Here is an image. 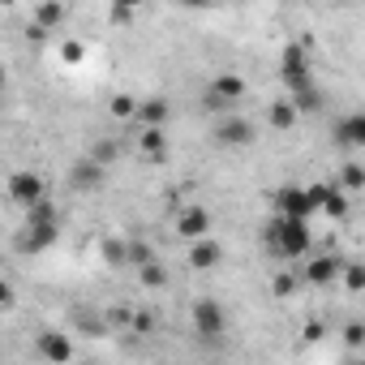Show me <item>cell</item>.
<instances>
[{
    "label": "cell",
    "instance_id": "603a6c76",
    "mask_svg": "<svg viewBox=\"0 0 365 365\" xmlns=\"http://www.w3.org/2000/svg\"><path fill=\"white\" fill-rule=\"evenodd\" d=\"M138 284H146V288H163L168 284V267L155 258V262H146V267H138Z\"/></svg>",
    "mask_w": 365,
    "mask_h": 365
},
{
    "label": "cell",
    "instance_id": "e0dca14e",
    "mask_svg": "<svg viewBox=\"0 0 365 365\" xmlns=\"http://www.w3.org/2000/svg\"><path fill=\"white\" fill-rule=\"evenodd\" d=\"M297 112H301V108H297L292 99H275V103L267 108V120H271L275 129H292V125H297Z\"/></svg>",
    "mask_w": 365,
    "mask_h": 365
},
{
    "label": "cell",
    "instance_id": "ba28073f",
    "mask_svg": "<svg viewBox=\"0 0 365 365\" xmlns=\"http://www.w3.org/2000/svg\"><path fill=\"white\" fill-rule=\"evenodd\" d=\"M176 232L185 237V241L207 237V232H211V211H207V207H185V211L176 215Z\"/></svg>",
    "mask_w": 365,
    "mask_h": 365
},
{
    "label": "cell",
    "instance_id": "4316f807",
    "mask_svg": "<svg viewBox=\"0 0 365 365\" xmlns=\"http://www.w3.org/2000/svg\"><path fill=\"white\" fill-rule=\"evenodd\" d=\"M61 61H65V65H82V61H86V48L73 39V43H65V48H61Z\"/></svg>",
    "mask_w": 365,
    "mask_h": 365
},
{
    "label": "cell",
    "instance_id": "30bf717a",
    "mask_svg": "<svg viewBox=\"0 0 365 365\" xmlns=\"http://www.w3.org/2000/svg\"><path fill=\"white\" fill-rule=\"evenodd\" d=\"M220 262H224V245H220V241L198 237V241L190 245V267H194V271H211V267H220Z\"/></svg>",
    "mask_w": 365,
    "mask_h": 365
},
{
    "label": "cell",
    "instance_id": "44dd1931",
    "mask_svg": "<svg viewBox=\"0 0 365 365\" xmlns=\"http://www.w3.org/2000/svg\"><path fill=\"white\" fill-rule=\"evenodd\" d=\"M138 9H142V0H112V26H129L133 18H138Z\"/></svg>",
    "mask_w": 365,
    "mask_h": 365
},
{
    "label": "cell",
    "instance_id": "d6986e66",
    "mask_svg": "<svg viewBox=\"0 0 365 365\" xmlns=\"http://www.w3.org/2000/svg\"><path fill=\"white\" fill-rule=\"evenodd\" d=\"M61 22H65V5H61V0H43V5L35 9V26L39 31H52Z\"/></svg>",
    "mask_w": 365,
    "mask_h": 365
},
{
    "label": "cell",
    "instance_id": "ac0fdd59",
    "mask_svg": "<svg viewBox=\"0 0 365 365\" xmlns=\"http://www.w3.org/2000/svg\"><path fill=\"white\" fill-rule=\"evenodd\" d=\"M99 258H103L108 267H129V241H116V237L99 241Z\"/></svg>",
    "mask_w": 365,
    "mask_h": 365
},
{
    "label": "cell",
    "instance_id": "ffe728a7",
    "mask_svg": "<svg viewBox=\"0 0 365 365\" xmlns=\"http://www.w3.org/2000/svg\"><path fill=\"white\" fill-rule=\"evenodd\" d=\"M339 190H348V194L365 190V168L356 159H344V168H339Z\"/></svg>",
    "mask_w": 365,
    "mask_h": 365
},
{
    "label": "cell",
    "instance_id": "3957f363",
    "mask_svg": "<svg viewBox=\"0 0 365 365\" xmlns=\"http://www.w3.org/2000/svg\"><path fill=\"white\" fill-rule=\"evenodd\" d=\"M271 207L284 211V215H297V220H314V215H318L314 194L301 190V185H284V190H275V194H271Z\"/></svg>",
    "mask_w": 365,
    "mask_h": 365
},
{
    "label": "cell",
    "instance_id": "7402d4cb",
    "mask_svg": "<svg viewBox=\"0 0 365 365\" xmlns=\"http://www.w3.org/2000/svg\"><path fill=\"white\" fill-rule=\"evenodd\" d=\"M322 211H327L331 220H348V190H339V185H331V194H327V202H322Z\"/></svg>",
    "mask_w": 365,
    "mask_h": 365
},
{
    "label": "cell",
    "instance_id": "484cf974",
    "mask_svg": "<svg viewBox=\"0 0 365 365\" xmlns=\"http://www.w3.org/2000/svg\"><path fill=\"white\" fill-rule=\"evenodd\" d=\"M146 262H155V250L146 241H129V267H146Z\"/></svg>",
    "mask_w": 365,
    "mask_h": 365
},
{
    "label": "cell",
    "instance_id": "7a4b0ae2",
    "mask_svg": "<svg viewBox=\"0 0 365 365\" xmlns=\"http://www.w3.org/2000/svg\"><path fill=\"white\" fill-rule=\"evenodd\" d=\"M245 78L241 73H220L207 91H202V108L207 112H224V108H232V103H241L245 99Z\"/></svg>",
    "mask_w": 365,
    "mask_h": 365
},
{
    "label": "cell",
    "instance_id": "4dcf8cb0",
    "mask_svg": "<svg viewBox=\"0 0 365 365\" xmlns=\"http://www.w3.org/2000/svg\"><path fill=\"white\" fill-rule=\"evenodd\" d=\"M150 327H155L150 314H133V331H150Z\"/></svg>",
    "mask_w": 365,
    "mask_h": 365
},
{
    "label": "cell",
    "instance_id": "9a60e30c",
    "mask_svg": "<svg viewBox=\"0 0 365 365\" xmlns=\"http://www.w3.org/2000/svg\"><path fill=\"white\" fill-rule=\"evenodd\" d=\"M288 91H292V103H297L301 112H322V95H318V86H314V73L301 78V82H292Z\"/></svg>",
    "mask_w": 365,
    "mask_h": 365
},
{
    "label": "cell",
    "instance_id": "83f0119b",
    "mask_svg": "<svg viewBox=\"0 0 365 365\" xmlns=\"http://www.w3.org/2000/svg\"><path fill=\"white\" fill-rule=\"evenodd\" d=\"M91 159H99V163L108 168V163L116 159V142H95V146H91Z\"/></svg>",
    "mask_w": 365,
    "mask_h": 365
},
{
    "label": "cell",
    "instance_id": "e575fe53",
    "mask_svg": "<svg viewBox=\"0 0 365 365\" xmlns=\"http://www.w3.org/2000/svg\"><path fill=\"white\" fill-rule=\"evenodd\" d=\"M5 5H14V0H5Z\"/></svg>",
    "mask_w": 365,
    "mask_h": 365
},
{
    "label": "cell",
    "instance_id": "8992f818",
    "mask_svg": "<svg viewBox=\"0 0 365 365\" xmlns=\"http://www.w3.org/2000/svg\"><path fill=\"white\" fill-rule=\"evenodd\" d=\"M35 356H39V361H52V365H65V361L73 356V344H69V335H61V331H39Z\"/></svg>",
    "mask_w": 365,
    "mask_h": 365
},
{
    "label": "cell",
    "instance_id": "9c48e42d",
    "mask_svg": "<svg viewBox=\"0 0 365 365\" xmlns=\"http://www.w3.org/2000/svg\"><path fill=\"white\" fill-rule=\"evenodd\" d=\"M279 78H284L288 86L301 82V78H309V56H305L301 43H288V48H284V56H279Z\"/></svg>",
    "mask_w": 365,
    "mask_h": 365
},
{
    "label": "cell",
    "instance_id": "2e32d148",
    "mask_svg": "<svg viewBox=\"0 0 365 365\" xmlns=\"http://www.w3.org/2000/svg\"><path fill=\"white\" fill-rule=\"evenodd\" d=\"M168 116H172V103H168V99H142L133 125H138V129H142V125H168Z\"/></svg>",
    "mask_w": 365,
    "mask_h": 365
},
{
    "label": "cell",
    "instance_id": "5b68a950",
    "mask_svg": "<svg viewBox=\"0 0 365 365\" xmlns=\"http://www.w3.org/2000/svg\"><path fill=\"white\" fill-rule=\"evenodd\" d=\"M224 327H228L224 305H220V301H211V297H202V301L194 305V331H198L202 339H215V335H224Z\"/></svg>",
    "mask_w": 365,
    "mask_h": 365
},
{
    "label": "cell",
    "instance_id": "5bb4252c",
    "mask_svg": "<svg viewBox=\"0 0 365 365\" xmlns=\"http://www.w3.org/2000/svg\"><path fill=\"white\" fill-rule=\"evenodd\" d=\"M69 185L73 190H95V185H103V163L99 159H78V168H73V176H69Z\"/></svg>",
    "mask_w": 365,
    "mask_h": 365
},
{
    "label": "cell",
    "instance_id": "d4e9b609",
    "mask_svg": "<svg viewBox=\"0 0 365 365\" xmlns=\"http://www.w3.org/2000/svg\"><path fill=\"white\" fill-rule=\"evenodd\" d=\"M108 108H112L116 120H133V116H138V99H133V95H116Z\"/></svg>",
    "mask_w": 365,
    "mask_h": 365
},
{
    "label": "cell",
    "instance_id": "6da1fadb",
    "mask_svg": "<svg viewBox=\"0 0 365 365\" xmlns=\"http://www.w3.org/2000/svg\"><path fill=\"white\" fill-rule=\"evenodd\" d=\"M262 237H267V250L275 258H288L292 262V258H305L309 254V220H297V215L275 211Z\"/></svg>",
    "mask_w": 365,
    "mask_h": 365
},
{
    "label": "cell",
    "instance_id": "f546056e",
    "mask_svg": "<svg viewBox=\"0 0 365 365\" xmlns=\"http://www.w3.org/2000/svg\"><path fill=\"white\" fill-rule=\"evenodd\" d=\"M344 339L348 344H365V322H348L344 327Z\"/></svg>",
    "mask_w": 365,
    "mask_h": 365
},
{
    "label": "cell",
    "instance_id": "836d02e7",
    "mask_svg": "<svg viewBox=\"0 0 365 365\" xmlns=\"http://www.w3.org/2000/svg\"><path fill=\"white\" fill-rule=\"evenodd\" d=\"M180 5H190V9H207V5H215V0H180Z\"/></svg>",
    "mask_w": 365,
    "mask_h": 365
},
{
    "label": "cell",
    "instance_id": "277c9868",
    "mask_svg": "<svg viewBox=\"0 0 365 365\" xmlns=\"http://www.w3.org/2000/svg\"><path fill=\"white\" fill-rule=\"evenodd\" d=\"M5 190H9V198H14L18 207H35L39 198H48V185H43L39 172H14Z\"/></svg>",
    "mask_w": 365,
    "mask_h": 365
},
{
    "label": "cell",
    "instance_id": "7c38bea8",
    "mask_svg": "<svg viewBox=\"0 0 365 365\" xmlns=\"http://www.w3.org/2000/svg\"><path fill=\"white\" fill-rule=\"evenodd\" d=\"M335 142H339L344 150H365V112L339 120V125H335Z\"/></svg>",
    "mask_w": 365,
    "mask_h": 365
},
{
    "label": "cell",
    "instance_id": "d6a6232c",
    "mask_svg": "<svg viewBox=\"0 0 365 365\" xmlns=\"http://www.w3.org/2000/svg\"><path fill=\"white\" fill-rule=\"evenodd\" d=\"M0 305H5V309L14 305V288H9V284H0Z\"/></svg>",
    "mask_w": 365,
    "mask_h": 365
},
{
    "label": "cell",
    "instance_id": "f1b7e54d",
    "mask_svg": "<svg viewBox=\"0 0 365 365\" xmlns=\"http://www.w3.org/2000/svg\"><path fill=\"white\" fill-rule=\"evenodd\" d=\"M292 288H297L292 275H275V279H271V292H275V297H292Z\"/></svg>",
    "mask_w": 365,
    "mask_h": 365
},
{
    "label": "cell",
    "instance_id": "4fadbf2b",
    "mask_svg": "<svg viewBox=\"0 0 365 365\" xmlns=\"http://www.w3.org/2000/svg\"><path fill=\"white\" fill-rule=\"evenodd\" d=\"M339 271H344V262L339 258H331V254H322V258H309L305 262V284H331V279H339Z\"/></svg>",
    "mask_w": 365,
    "mask_h": 365
},
{
    "label": "cell",
    "instance_id": "52a82bcc",
    "mask_svg": "<svg viewBox=\"0 0 365 365\" xmlns=\"http://www.w3.org/2000/svg\"><path fill=\"white\" fill-rule=\"evenodd\" d=\"M215 142H220V146H250V142H254V125H250L245 116H224V120L215 125Z\"/></svg>",
    "mask_w": 365,
    "mask_h": 365
},
{
    "label": "cell",
    "instance_id": "1f68e13d",
    "mask_svg": "<svg viewBox=\"0 0 365 365\" xmlns=\"http://www.w3.org/2000/svg\"><path fill=\"white\" fill-rule=\"evenodd\" d=\"M305 339H322V322H305Z\"/></svg>",
    "mask_w": 365,
    "mask_h": 365
},
{
    "label": "cell",
    "instance_id": "cb8c5ba5",
    "mask_svg": "<svg viewBox=\"0 0 365 365\" xmlns=\"http://www.w3.org/2000/svg\"><path fill=\"white\" fill-rule=\"evenodd\" d=\"M339 279H344V288H348V292H361V288H365V267H361V262H344Z\"/></svg>",
    "mask_w": 365,
    "mask_h": 365
},
{
    "label": "cell",
    "instance_id": "8fae6325",
    "mask_svg": "<svg viewBox=\"0 0 365 365\" xmlns=\"http://www.w3.org/2000/svg\"><path fill=\"white\" fill-rule=\"evenodd\" d=\"M138 150H142L150 163H159V159L168 155V133H163V125H142V129H138Z\"/></svg>",
    "mask_w": 365,
    "mask_h": 365
}]
</instances>
